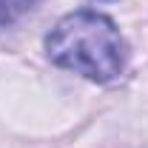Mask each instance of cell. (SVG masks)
I'll return each mask as SVG.
<instances>
[{
    "mask_svg": "<svg viewBox=\"0 0 148 148\" xmlns=\"http://www.w3.org/2000/svg\"><path fill=\"white\" fill-rule=\"evenodd\" d=\"M37 6V0H0V29L17 23L23 14H29Z\"/></svg>",
    "mask_w": 148,
    "mask_h": 148,
    "instance_id": "2",
    "label": "cell"
},
{
    "mask_svg": "<svg viewBox=\"0 0 148 148\" xmlns=\"http://www.w3.org/2000/svg\"><path fill=\"white\" fill-rule=\"evenodd\" d=\"M46 51L60 69L77 71L88 80H114L125 69L128 46L114 26L100 12H71L46 37Z\"/></svg>",
    "mask_w": 148,
    "mask_h": 148,
    "instance_id": "1",
    "label": "cell"
}]
</instances>
